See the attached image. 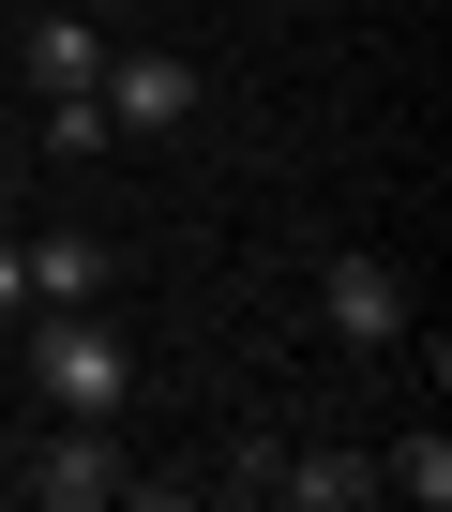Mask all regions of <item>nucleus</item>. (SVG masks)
Wrapping results in <instances>:
<instances>
[{
  "label": "nucleus",
  "mask_w": 452,
  "mask_h": 512,
  "mask_svg": "<svg viewBox=\"0 0 452 512\" xmlns=\"http://www.w3.org/2000/svg\"><path fill=\"white\" fill-rule=\"evenodd\" d=\"M31 377H46V422H121V392H136V347H121L91 302H61V317L31 332Z\"/></svg>",
  "instance_id": "nucleus-1"
},
{
  "label": "nucleus",
  "mask_w": 452,
  "mask_h": 512,
  "mask_svg": "<svg viewBox=\"0 0 452 512\" xmlns=\"http://www.w3.org/2000/svg\"><path fill=\"white\" fill-rule=\"evenodd\" d=\"M317 332H332V347H362V362H392V347L422 332V302H407L392 256H332V272H317Z\"/></svg>",
  "instance_id": "nucleus-2"
},
{
  "label": "nucleus",
  "mask_w": 452,
  "mask_h": 512,
  "mask_svg": "<svg viewBox=\"0 0 452 512\" xmlns=\"http://www.w3.org/2000/svg\"><path fill=\"white\" fill-rule=\"evenodd\" d=\"M91 106H106V136H181V121H196V61H166V46H106Z\"/></svg>",
  "instance_id": "nucleus-3"
},
{
  "label": "nucleus",
  "mask_w": 452,
  "mask_h": 512,
  "mask_svg": "<svg viewBox=\"0 0 452 512\" xmlns=\"http://www.w3.org/2000/svg\"><path fill=\"white\" fill-rule=\"evenodd\" d=\"M16 497L31 512H106V497H136V467L106 452V422H46V452L16 467Z\"/></svg>",
  "instance_id": "nucleus-4"
},
{
  "label": "nucleus",
  "mask_w": 452,
  "mask_h": 512,
  "mask_svg": "<svg viewBox=\"0 0 452 512\" xmlns=\"http://www.w3.org/2000/svg\"><path fill=\"white\" fill-rule=\"evenodd\" d=\"M242 497H272V512H362L377 467H347V452H242Z\"/></svg>",
  "instance_id": "nucleus-5"
},
{
  "label": "nucleus",
  "mask_w": 452,
  "mask_h": 512,
  "mask_svg": "<svg viewBox=\"0 0 452 512\" xmlns=\"http://www.w3.org/2000/svg\"><path fill=\"white\" fill-rule=\"evenodd\" d=\"M16 272H31V317H61V302H106V241L46 226V241H16Z\"/></svg>",
  "instance_id": "nucleus-6"
},
{
  "label": "nucleus",
  "mask_w": 452,
  "mask_h": 512,
  "mask_svg": "<svg viewBox=\"0 0 452 512\" xmlns=\"http://www.w3.org/2000/svg\"><path fill=\"white\" fill-rule=\"evenodd\" d=\"M106 76V16H91V0H61V16L31 31V91H91Z\"/></svg>",
  "instance_id": "nucleus-7"
},
{
  "label": "nucleus",
  "mask_w": 452,
  "mask_h": 512,
  "mask_svg": "<svg viewBox=\"0 0 452 512\" xmlns=\"http://www.w3.org/2000/svg\"><path fill=\"white\" fill-rule=\"evenodd\" d=\"M377 497L437 512V497H452V437H437V422H422V437H392V452H377Z\"/></svg>",
  "instance_id": "nucleus-8"
},
{
  "label": "nucleus",
  "mask_w": 452,
  "mask_h": 512,
  "mask_svg": "<svg viewBox=\"0 0 452 512\" xmlns=\"http://www.w3.org/2000/svg\"><path fill=\"white\" fill-rule=\"evenodd\" d=\"M46 151L91 166V151H106V106H91V91H46Z\"/></svg>",
  "instance_id": "nucleus-9"
},
{
  "label": "nucleus",
  "mask_w": 452,
  "mask_h": 512,
  "mask_svg": "<svg viewBox=\"0 0 452 512\" xmlns=\"http://www.w3.org/2000/svg\"><path fill=\"white\" fill-rule=\"evenodd\" d=\"M0 317H31V272H16V226H0Z\"/></svg>",
  "instance_id": "nucleus-10"
},
{
  "label": "nucleus",
  "mask_w": 452,
  "mask_h": 512,
  "mask_svg": "<svg viewBox=\"0 0 452 512\" xmlns=\"http://www.w3.org/2000/svg\"><path fill=\"white\" fill-rule=\"evenodd\" d=\"M0 211H16V166H0Z\"/></svg>",
  "instance_id": "nucleus-11"
},
{
  "label": "nucleus",
  "mask_w": 452,
  "mask_h": 512,
  "mask_svg": "<svg viewBox=\"0 0 452 512\" xmlns=\"http://www.w3.org/2000/svg\"><path fill=\"white\" fill-rule=\"evenodd\" d=\"M91 16H136V0H91Z\"/></svg>",
  "instance_id": "nucleus-12"
},
{
  "label": "nucleus",
  "mask_w": 452,
  "mask_h": 512,
  "mask_svg": "<svg viewBox=\"0 0 452 512\" xmlns=\"http://www.w3.org/2000/svg\"><path fill=\"white\" fill-rule=\"evenodd\" d=\"M422 16H437V0H422Z\"/></svg>",
  "instance_id": "nucleus-13"
}]
</instances>
